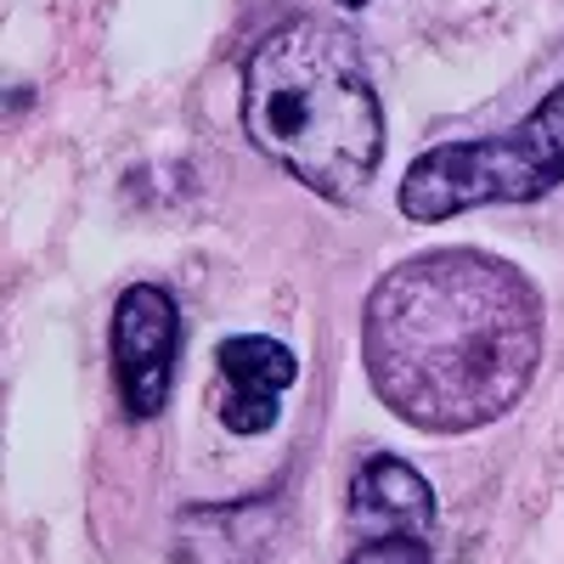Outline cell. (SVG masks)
<instances>
[{"mask_svg": "<svg viewBox=\"0 0 564 564\" xmlns=\"http://www.w3.org/2000/svg\"><path fill=\"white\" fill-rule=\"evenodd\" d=\"M542 350V289L491 249L406 254L361 300L367 390L417 435H475L508 417Z\"/></svg>", "mask_w": 564, "mask_h": 564, "instance_id": "cell-1", "label": "cell"}, {"mask_svg": "<svg viewBox=\"0 0 564 564\" xmlns=\"http://www.w3.org/2000/svg\"><path fill=\"white\" fill-rule=\"evenodd\" d=\"M243 135L322 204H356L384 164V102L361 45L334 18H282L243 57Z\"/></svg>", "mask_w": 564, "mask_h": 564, "instance_id": "cell-2", "label": "cell"}, {"mask_svg": "<svg viewBox=\"0 0 564 564\" xmlns=\"http://www.w3.org/2000/svg\"><path fill=\"white\" fill-rule=\"evenodd\" d=\"M558 186H564V79L502 135L423 148L395 186V204L417 226H441L468 209L536 204Z\"/></svg>", "mask_w": 564, "mask_h": 564, "instance_id": "cell-3", "label": "cell"}, {"mask_svg": "<svg viewBox=\"0 0 564 564\" xmlns=\"http://www.w3.org/2000/svg\"><path fill=\"white\" fill-rule=\"evenodd\" d=\"M175 356H181V305L159 282H130L113 300L108 322V361L124 417L153 423L175 390Z\"/></svg>", "mask_w": 564, "mask_h": 564, "instance_id": "cell-4", "label": "cell"}, {"mask_svg": "<svg viewBox=\"0 0 564 564\" xmlns=\"http://www.w3.org/2000/svg\"><path fill=\"white\" fill-rule=\"evenodd\" d=\"M220 423L231 435H265L282 417V395L300 379V356L276 334H226L215 345Z\"/></svg>", "mask_w": 564, "mask_h": 564, "instance_id": "cell-5", "label": "cell"}, {"mask_svg": "<svg viewBox=\"0 0 564 564\" xmlns=\"http://www.w3.org/2000/svg\"><path fill=\"white\" fill-rule=\"evenodd\" d=\"M350 525L367 536H423L435 525V486L395 452H372L350 475Z\"/></svg>", "mask_w": 564, "mask_h": 564, "instance_id": "cell-6", "label": "cell"}, {"mask_svg": "<svg viewBox=\"0 0 564 564\" xmlns=\"http://www.w3.org/2000/svg\"><path fill=\"white\" fill-rule=\"evenodd\" d=\"M345 564H435V553H430V542H423V536L395 531V536H361L345 553Z\"/></svg>", "mask_w": 564, "mask_h": 564, "instance_id": "cell-7", "label": "cell"}, {"mask_svg": "<svg viewBox=\"0 0 564 564\" xmlns=\"http://www.w3.org/2000/svg\"><path fill=\"white\" fill-rule=\"evenodd\" d=\"M334 7H339V12H356V7H367V0H334Z\"/></svg>", "mask_w": 564, "mask_h": 564, "instance_id": "cell-8", "label": "cell"}]
</instances>
